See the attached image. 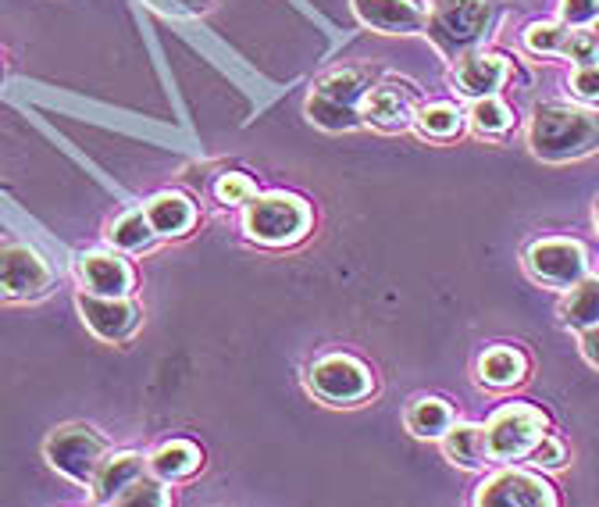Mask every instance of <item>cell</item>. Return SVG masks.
Segmentation results:
<instances>
[{
	"mask_svg": "<svg viewBox=\"0 0 599 507\" xmlns=\"http://www.w3.org/2000/svg\"><path fill=\"white\" fill-rule=\"evenodd\" d=\"M311 226V211L297 197H257L247 208V232L261 243H293Z\"/></svg>",
	"mask_w": 599,
	"mask_h": 507,
	"instance_id": "4",
	"label": "cell"
},
{
	"mask_svg": "<svg viewBox=\"0 0 599 507\" xmlns=\"http://www.w3.org/2000/svg\"><path fill=\"white\" fill-rule=\"evenodd\" d=\"M147 476V465L140 454H108L104 465L97 468V476H93V500L97 504H118L126 497V489L132 483H140Z\"/></svg>",
	"mask_w": 599,
	"mask_h": 507,
	"instance_id": "14",
	"label": "cell"
},
{
	"mask_svg": "<svg viewBox=\"0 0 599 507\" xmlns=\"http://www.w3.org/2000/svg\"><path fill=\"white\" fill-rule=\"evenodd\" d=\"M353 8L365 26L389 32V37H400V32L407 37V32H421L428 26L415 0H353Z\"/></svg>",
	"mask_w": 599,
	"mask_h": 507,
	"instance_id": "11",
	"label": "cell"
},
{
	"mask_svg": "<svg viewBox=\"0 0 599 507\" xmlns=\"http://www.w3.org/2000/svg\"><path fill=\"white\" fill-rule=\"evenodd\" d=\"M592 26H596V29H592V32H596V37H599V19H596V22H592Z\"/></svg>",
	"mask_w": 599,
	"mask_h": 507,
	"instance_id": "35",
	"label": "cell"
},
{
	"mask_svg": "<svg viewBox=\"0 0 599 507\" xmlns=\"http://www.w3.org/2000/svg\"><path fill=\"white\" fill-rule=\"evenodd\" d=\"M164 4H171V8H179V11H200L208 0H164Z\"/></svg>",
	"mask_w": 599,
	"mask_h": 507,
	"instance_id": "34",
	"label": "cell"
},
{
	"mask_svg": "<svg viewBox=\"0 0 599 507\" xmlns=\"http://www.w3.org/2000/svg\"><path fill=\"white\" fill-rule=\"evenodd\" d=\"M365 118L386 132H397L410 126L415 108H410V97L400 93V87H379V90H368L365 97Z\"/></svg>",
	"mask_w": 599,
	"mask_h": 507,
	"instance_id": "15",
	"label": "cell"
},
{
	"mask_svg": "<svg viewBox=\"0 0 599 507\" xmlns=\"http://www.w3.org/2000/svg\"><path fill=\"white\" fill-rule=\"evenodd\" d=\"M79 311L86 318L100 340L108 344H122L140 326V308L126 297H97V294H82L79 297Z\"/></svg>",
	"mask_w": 599,
	"mask_h": 507,
	"instance_id": "9",
	"label": "cell"
},
{
	"mask_svg": "<svg viewBox=\"0 0 599 507\" xmlns=\"http://www.w3.org/2000/svg\"><path fill=\"white\" fill-rule=\"evenodd\" d=\"M147 218L158 236H182L186 229H193L197 215H193V205L179 193H161L153 197L147 205Z\"/></svg>",
	"mask_w": 599,
	"mask_h": 507,
	"instance_id": "16",
	"label": "cell"
},
{
	"mask_svg": "<svg viewBox=\"0 0 599 507\" xmlns=\"http://www.w3.org/2000/svg\"><path fill=\"white\" fill-rule=\"evenodd\" d=\"M218 197L226 200V205H247V200H253V182L247 176H221Z\"/></svg>",
	"mask_w": 599,
	"mask_h": 507,
	"instance_id": "30",
	"label": "cell"
},
{
	"mask_svg": "<svg viewBox=\"0 0 599 507\" xmlns=\"http://www.w3.org/2000/svg\"><path fill=\"white\" fill-rule=\"evenodd\" d=\"M532 454V465H539V468H557V465H563V444L557 436H539L536 439V447L528 450Z\"/></svg>",
	"mask_w": 599,
	"mask_h": 507,
	"instance_id": "31",
	"label": "cell"
},
{
	"mask_svg": "<svg viewBox=\"0 0 599 507\" xmlns=\"http://www.w3.org/2000/svg\"><path fill=\"white\" fill-rule=\"evenodd\" d=\"M546 429V418L542 411L528 408V404H510V408L496 411L489 429H486V439H489V454L500 461H510V458H521L536 447V439L542 436Z\"/></svg>",
	"mask_w": 599,
	"mask_h": 507,
	"instance_id": "5",
	"label": "cell"
},
{
	"mask_svg": "<svg viewBox=\"0 0 599 507\" xmlns=\"http://www.w3.org/2000/svg\"><path fill=\"white\" fill-rule=\"evenodd\" d=\"M471 122L478 132H503L510 126V111L489 93V97H478V105L471 111Z\"/></svg>",
	"mask_w": 599,
	"mask_h": 507,
	"instance_id": "25",
	"label": "cell"
},
{
	"mask_svg": "<svg viewBox=\"0 0 599 507\" xmlns=\"http://www.w3.org/2000/svg\"><path fill=\"white\" fill-rule=\"evenodd\" d=\"M528 268L550 286H575L586 272V254L571 240H542L528 250Z\"/></svg>",
	"mask_w": 599,
	"mask_h": 507,
	"instance_id": "10",
	"label": "cell"
},
{
	"mask_svg": "<svg viewBox=\"0 0 599 507\" xmlns=\"http://www.w3.org/2000/svg\"><path fill=\"white\" fill-rule=\"evenodd\" d=\"M563 26H592L599 19V0H560Z\"/></svg>",
	"mask_w": 599,
	"mask_h": 507,
	"instance_id": "27",
	"label": "cell"
},
{
	"mask_svg": "<svg viewBox=\"0 0 599 507\" xmlns=\"http://www.w3.org/2000/svg\"><path fill=\"white\" fill-rule=\"evenodd\" d=\"M568 37L571 32L563 26H532L525 32V43L532 50H542V54H557V50L568 47Z\"/></svg>",
	"mask_w": 599,
	"mask_h": 507,
	"instance_id": "26",
	"label": "cell"
},
{
	"mask_svg": "<svg viewBox=\"0 0 599 507\" xmlns=\"http://www.w3.org/2000/svg\"><path fill=\"white\" fill-rule=\"evenodd\" d=\"M563 318H568L571 326H581V329L599 322V279L575 282L571 297L563 300Z\"/></svg>",
	"mask_w": 599,
	"mask_h": 507,
	"instance_id": "22",
	"label": "cell"
},
{
	"mask_svg": "<svg viewBox=\"0 0 599 507\" xmlns=\"http://www.w3.org/2000/svg\"><path fill=\"white\" fill-rule=\"evenodd\" d=\"M563 54H571V61H578V64H592V61H599V37L596 32H571Z\"/></svg>",
	"mask_w": 599,
	"mask_h": 507,
	"instance_id": "28",
	"label": "cell"
},
{
	"mask_svg": "<svg viewBox=\"0 0 599 507\" xmlns=\"http://www.w3.org/2000/svg\"><path fill=\"white\" fill-rule=\"evenodd\" d=\"M150 468H153V476L168 479V483L186 479L200 468V450L193 444H186V439H171V444H164L150 458Z\"/></svg>",
	"mask_w": 599,
	"mask_h": 507,
	"instance_id": "18",
	"label": "cell"
},
{
	"mask_svg": "<svg viewBox=\"0 0 599 507\" xmlns=\"http://www.w3.org/2000/svg\"><path fill=\"white\" fill-rule=\"evenodd\" d=\"M82 286L86 294L97 297H129L136 276L129 261L114 258V254H90V258H82Z\"/></svg>",
	"mask_w": 599,
	"mask_h": 507,
	"instance_id": "13",
	"label": "cell"
},
{
	"mask_svg": "<svg viewBox=\"0 0 599 507\" xmlns=\"http://www.w3.org/2000/svg\"><path fill=\"white\" fill-rule=\"evenodd\" d=\"M478 371H482V379L489 386H513L518 379H525V358L510 347H496L482 358Z\"/></svg>",
	"mask_w": 599,
	"mask_h": 507,
	"instance_id": "21",
	"label": "cell"
},
{
	"mask_svg": "<svg viewBox=\"0 0 599 507\" xmlns=\"http://www.w3.org/2000/svg\"><path fill=\"white\" fill-rule=\"evenodd\" d=\"M532 147L546 161H568L589 155L599 147V118L592 111H578L568 105L539 108L532 122Z\"/></svg>",
	"mask_w": 599,
	"mask_h": 507,
	"instance_id": "1",
	"label": "cell"
},
{
	"mask_svg": "<svg viewBox=\"0 0 599 507\" xmlns=\"http://www.w3.org/2000/svg\"><path fill=\"white\" fill-rule=\"evenodd\" d=\"M311 386L325 400L350 404L371 394V376L361 361L347 358V354H329L311 368Z\"/></svg>",
	"mask_w": 599,
	"mask_h": 507,
	"instance_id": "8",
	"label": "cell"
},
{
	"mask_svg": "<svg viewBox=\"0 0 599 507\" xmlns=\"http://www.w3.org/2000/svg\"><path fill=\"white\" fill-rule=\"evenodd\" d=\"M447 454H450V461L457 465H465V468H478L486 461V454H489V439H486V429H478V426H450L447 433Z\"/></svg>",
	"mask_w": 599,
	"mask_h": 507,
	"instance_id": "19",
	"label": "cell"
},
{
	"mask_svg": "<svg viewBox=\"0 0 599 507\" xmlns=\"http://www.w3.org/2000/svg\"><path fill=\"white\" fill-rule=\"evenodd\" d=\"M108 236H111V243L122 247V250H143V247H150V240H153L158 232H153L147 211H126V215L111 226Z\"/></svg>",
	"mask_w": 599,
	"mask_h": 507,
	"instance_id": "23",
	"label": "cell"
},
{
	"mask_svg": "<svg viewBox=\"0 0 599 507\" xmlns=\"http://www.w3.org/2000/svg\"><path fill=\"white\" fill-rule=\"evenodd\" d=\"M365 97H368V82L361 72H336L329 79H321L311 100H307V115L311 122H318L321 129H353L357 118L365 111Z\"/></svg>",
	"mask_w": 599,
	"mask_h": 507,
	"instance_id": "2",
	"label": "cell"
},
{
	"mask_svg": "<svg viewBox=\"0 0 599 507\" xmlns=\"http://www.w3.org/2000/svg\"><path fill=\"white\" fill-rule=\"evenodd\" d=\"M553 489L542 479L528 476V471H500L492 476L482 494H478V504H503V507H525V504H553Z\"/></svg>",
	"mask_w": 599,
	"mask_h": 507,
	"instance_id": "12",
	"label": "cell"
},
{
	"mask_svg": "<svg viewBox=\"0 0 599 507\" xmlns=\"http://www.w3.org/2000/svg\"><path fill=\"white\" fill-rule=\"evenodd\" d=\"M418 129L425 137H436V140H447L460 129V111L450 105H428L418 111Z\"/></svg>",
	"mask_w": 599,
	"mask_h": 507,
	"instance_id": "24",
	"label": "cell"
},
{
	"mask_svg": "<svg viewBox=\"0 0 599 507\" xmlns=\"http://www.w3.org/2000/svg\"><path fill=\"white\" fill-rule=\"evenodd\" d=\"M47 286H50V268L37 250H29L22 243L0 247V297L32 300L47 294Z\"/></svg>",
	"mask_w": 599,
	"mask_h": 507,
	"instance_id": "6",
	"label": "cell"
},
{
	"mask_svg": "<svg viewBox=\"0 0 599 507\" xmlns=\"http://www.w3.org/2000/svg\"><path fill=\"white\" fill-rule=\"evenodd\" d=\"M47 461L72 483H93L108 458V439L90 426H64L47 439Z\"/></svg>",
	"mask_w": 599,
	"mask_h": 507,
	"instance_id": "3",
	"label": "cell"
},
{
	"mask_svg": "<svg viewBox=\"0 0 599 507\" xmlns=\"http://www.w3.org/2000/svg\"><path fill=\"white\" fill-rule=\"evenodd\" d=\"M486 26H489L486 0H439V8L428 19V32L450 50L478 40Z\"/></svg>",
	"mask_w": 599,
	"mask_h": 507,
	"instance_id": "7",
	"label": "cell"
},
{
	"mask_svg": "<svg viewBox=\"0 0 599 507\" xmlns=\"http://www.w3.org/2000/svg\"><path fill=\"white\" fill-rule=\"evenodd\" d=\"M118 504H168V494L161 489V483L158 479H140V483H132L129 489H126V497L118 500Z\"/></svg>",
	"mask_w": 599,
	"mask_h": 507,
	"instance_id": "29",
	"label": "cell"
},
{
	"mask_svg": "<svg viewBox=\"0 0 599 507\" xmlns=\"http://www.w3.org/2000/svg\"><path fill=\"white\" fill-rule=\"evenodd\" d=\"M450 426H453V415H450V408L442 400H436V397H428V400H418L415 408L407 411V429L415 433V436H442V433H450Z\"/></svg>",
	"mask_w": 599,
	"mask_h": 507,
	"instance_id": "20",
	"label": "cell"
},
{
	"mask_svg": "<svg viewBox=\"0 0 599 507\" xmlns=\"http://www.w3.org/2000/svg\"><path fill=\"white\" fill-rule=\"evenodd\" d=\"M581 350H586V358L599 368V322L586 329V336H581Z\"/></svg>",
	"mask_w": 599,
	"mask_h": 507,
	"instance_id": "33",
	"label": "cell"
},
{
	"mask_svg": "<svg viewBox=\"0 0 599 507\" xmlns=\"http://www.w3.org/2000/svg\"><path fill=\"white\" fill-rule=\"evenodd\" d=\"M571 87L581 100H599V61L592 64H578V72L571 79Z\"/></svg>",
	"mask_w": 599,
	"mask_h": 507,
	"instance_id": "32",
	"label": "cell"
},
{
	"mask_svg": "<svg viewBox=\"0 0 599 507\" xmlns=\"http://www.w3.org/2000/svg\"><path fill=\"white\" fill-rule=\"evenodd\" d=\"M503 76H507L503 58H496V54H471L460 61V69H457L460 87H465V93H471V97H489L503 82Z\"/></svg>",
	"mask_w": 599,
	"mask_h": 507,
	"instance_id": "17",
	"label": "cell"
}]
</instances>
